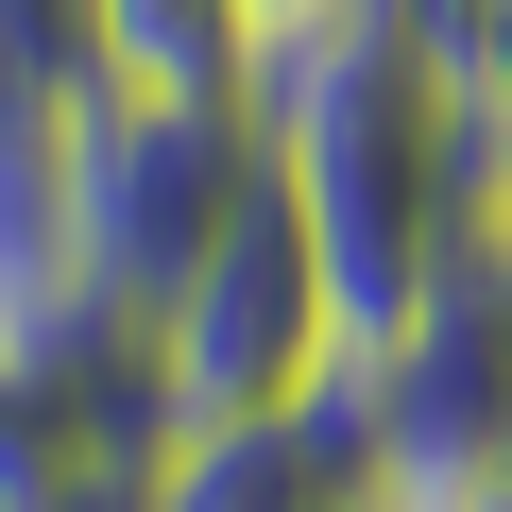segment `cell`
Returning <instances> with one entry per match:
<instances>
[{
	"label": "cell",
	"instance_id": "obj_4",
	"mask_svg": "<svg viewBox=\"0 0 512 512\" xmlns=\"http://www.w3.org/2000/svg\"><path fill=\"white\" fill-rule=\"evenodd\" d=\"M359 376H376L393 461H478V444H512V239H495V222L427 274V308H410Z\"/></svg>",
	"mask_w": 512,
	"mask_h": 512
},
{
	"label": "cell",
	"instance_id": "obj_5",
	"mask_svg": "<svg viewBox=\"0 0 512 512\" xmlns=\"http://www.w3.org/2000/svg\"><path fill=\"white\" fill-rule=\"evenodd\" d=\"M376 495H393V427H376L359 359L325 393H291V410H256V427L154 444V512H376Z\"/></svg>",
	"mask_w": 512,
	"mask_h": 512
},
{
	"label": "cell",
	"instance_id": "obj_7",
	"mask_svg": "<svg viewBox=\"0 0 512 512\" xmlns=\"http://www.w3.org/2000/svg\"><path fill=\"white\" fill-rule=\"evenodd\" d=\"M0 512H154V444H35Z\"/></svg>",
	"mask_w": 512,
	"mask_h": 512
},
{
	"label": "cell",
	"instance_id": "obj_2",
	"mask_svg": "<svg viewBox=\"0 0 512 512\" xmlns=\"http://www.w3.org/2000/svg\"><path fill=\"white\" fill-rule=\"evenodd\" d=\"M137 359H154V427L188 444V427H256V410H291V393H325L359 342H342V308H325V256H308V222L274 205V171H256V205L222 222V256L137 325Z\"/></svg>",
	"mask_w": 512,
	"mask_h": 512
},
{
	"label": "cell",
	"instance_id": "obj_3",
	"mask_svg": "<svg viewBox=\"0 0 512 512\" xmlns=\"http://www.w3.org/2000/svg\"><path fill=\"white\" fill-rule=\"evenodd\" d=\"M69 171H86V291L120 308V325H154L205 256H222V222L256 205V103H86L69 120Z\"/></svg>",
	"mask_w": 512,
	"mask_h": 512
},
{
	"label": "cell",
	"instance_id": "obj_6",
	"mask_svg": "<svg viewBox=\"0 0 512 512\" xmlns=\"http://www.w3.org/2000/svg\"><path fill=\"white\" fill-rule=\"evenodd\" d=\"M86 35H103V86L120 103H256L239 0H86Z\"/></svg>",
	"mask_w": 512,
	"mask_h": 512
},
{
	"label": "cell",
	"instance_id": "obj_10",
	"mask_svg": "<svg viewBox=\"0 0 512 512\" xmlns=\"http://www.w3.org/2000/svg\"><path fill=\"white\" fill-rule=\"evenodd\" d=\"M342 18H376V0H239V35H256V69H274V52H308V35H342Z\"/></svg>",
	"mask_w": 512,
	"mask_h": 512
},
{
	"label": "cell",
	"instance_id": "obj_11",
	"mask_svg": "<svg viewBox=\"0 0 512 512\" xmlns=\"http://www.w3.org/2000/svg\"><path fill=\"white\" fill-rule=\"evenodd\" d=\"M0 137H18V86H0Z\"/></svg>",
	"mask_w": 512,
	"mask_h": 512
},
{
	"label": "cell",
	"instance_id": "obj_9",
	"mask_svg": "<svg viewBox=\"0 0 512 512\" xmlns=\"http://www.w3.org/2000/svg\"><path fill=\"white\" fill-rule=\"evenodd\" d=\"M376 512H512V444H478V461H393Z\"/></svg>",
	"mask_w": 512,
	"mask_h": 512
},
{
	"label": "cell",
	"instance_id": "obj_8",
	"mask_svg": "<svg viewBox=\"0 0 512 512\" xmlns=\"http://www.w3.org/2000/svg\"><path fill=\"white\" fill-rule=\"evenodd\" d=\"M410 35H427V52H444V86L512 137V0H410Z\"/></svg>",
	"mask_w": 512,
	"mask_h": 512
},
{
	"label": "cell",
	"instance_id": "obj_1",
	"mask_svg": "<svg viewBox=\"0 0 512 512\" xmlns=\"http://www.w3.org/2000/svg\"><path fill=\"white\" fill-rule=\"evenodd\" d=\"M256 154H274V205L308 222L325 308H342L359 359L427 308V274L512 188V137L444 86V52L410 35V0H376V18H342V35L256 69Z\"/></svg>",
	"mask_w": 512,
	"mask_h": 512
}]
</instances>
